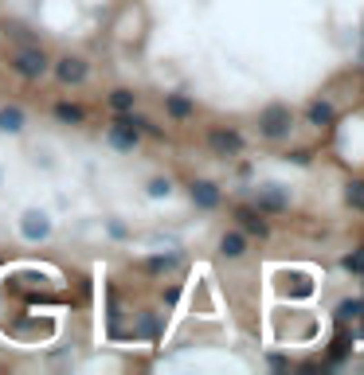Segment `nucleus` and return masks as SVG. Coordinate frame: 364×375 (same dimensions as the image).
I'll return each mask as SVG.
<instances>
[{
    "label": "nucleus",
    "instance_id": "1",
    "mask_svg": "<svg viewBox=\"0 0 364 375\" xmlns=\"http://www.w3.org/2000/svg\"><path fill=\"white\" fill-rule=\"evenodd\" d=\"M290 125H294V114H290V106H267L263 114H259V133L263 137H286L290 133Z\"/></svg>",
    "mask_w": 364,
    "mask_h": 375
},
{
    "label": "nucleus",
    "instance_id": "2",
    "mask_svg": "<svg viewBox=\"0 0 364 375\" xmlns=\"http://www.w3.org/2000/svg\"><path fill=\"white\" fill-rule=\"evenodd\" d=\"M12 71L20 74V78H43V74H48V55L39 47H28L12 59Z\"/></svg>",
    "mask_w": 364,
    "mask_h": 375
},
{
    "label": "nucleus",
    "instance_id": "3",
    "mask_svg": "<svg viewBox=\"0 0 364 375\" xmlns=\"http://www.w3.org/2000/svg\"><path fill=\"white\" fill-rule=\"evenodd\" d=\"M208 145H212L216 157H235L243 149V137L235 133V129H212V133H208Z\"/></svg>",
    "mask_w": 364,
    "mask_h": 375
},
{
    "label": "nucleus",
    "instance_id": "4",
    "mask_svg": "<svg viewBox=\"0 0 364 375\" xmlns=\"http://www.w3.org/2000/svg\"><path fill=\"white\" fill-rule=\"evenodd\" d=\"M110 145L114 149H134L137 145V121L134 118H118L110 125Z\"/></svg>",
    "mask_w": 364,
    "mask_h": 375
},
{
    "label": "nucleus",
    "instance_id": "5",
    "mask_svg": "<svg viewBox=\"0 0 364 375\" xmlns=\"http://www.w3.org/2000/svg\"><path fill=\"white\" fill-rule=\"evenodd\" d=\"M286 204L290 200H286V192H282L279 184H263L259 188V211H282Z\"/></svg>",
    "mask_w": 364,
    "mask_h": 375
},
{
    "label": "nucleus",
    "instance_id": "6",
    "mask_svg": "<svg viewBox=\"0 0 364 375\" xmlns=\"http://www.w3.org/2000/svg\"><path fill=\"white\" fill-rule=\"evenodd\" d=\"M55 74H59V83H67V86H71V83H83V78H86V63L67 55V59L55 63Z\"/></svg>",
    "mask_w": 364,
    "mask_h": 375
},
{
    "label": "nucleus",
    "instance_id": "7",
    "mask_svg": "<svg viewBox=\"0 0 364 375\" xmlns=\"http://www.w3.org/2000/svg\"><path fill=\"white\" fill-rule=\"evenodd\" d=\"M192 204L204 207V211H212V207L219 204V188H216L212 180H196V184H192Z\"/></svg>",
    "mask_w": 364,
    "mask_h": 375
},
{
    "label": "nucleus",
    "instance_id": "8",
    "mask_svg": "<svg viewBox=\"0 0 364 375\" xmlns=\"http://www.w3.org/2000/svg\"><path fill=\"white\" fill-rule=\"evenodd\" d=\"M20 231H24L28 239H48L51 223H48V215H43V211H28L24 223H20Z\"/></svg>",
    "mask_w": 364,
    "mask_h": 375
},
{
    "label": "nucleus",
    "instance_id": "9",
    "mask_svg": "<svg viewBox=\"0 0 364 375\" xmlns=\"http://www.w3.org/2000/svg\"><path fill=\"white\" fill-rule=\"evenodd\" d=\"M239 227L247 231V235H259V239H263V235H267V223H263V215H259V211H251V207H239Z\"/></svg>",
    "mask_w": 364,
    "mask_h": 375
},
{
    "label": "nucleus",
    "instance_id": "10",
    "mask_svg": "<svg viewBox=\"0 0 364 375\" xmlns=\"http://www.w3.org/2000/svg\"><path fill=\"white\" fill-rule=\"evenodd\" d=\"M0 129H4V133H20V129H24V109L4 106L0 109Z\"/></svg>",
    "mask_w": 364,
    "mask_h": 375
},
{
    "label": "nucleus",
    "instance_id": "11",
    "mask_svg": "<svg viewBox=\"0 0 364 375\" xmlns=\"http://www.w3.org/2000/svg\"><path fill=\"white\" fill-rule=\"evenodd\" d=\"M243 246H247V239H243L239 231H228V235H223V242H219V250H223L228 258H239Z\"/></svg>",
    "mask_w": 364,
    "mask_h": 375
},
{
    "label": "nucleus",
    "instance_id": "12",
    "mask_svg": "<svg viewBox=\"0 0 364 375\" xmlns=\"http://www.w3.org/2000/svg\"><path fill=\"white\" fill-rule=\"evenodd\" d=\"M333 118H337V114H333L329 102H314V106H310V121H314V125H333Z\"/></svg>",
    "mask_w": 364,
    "mask_h": 375
},
{
    "label": "nucleus",
    "instance_id": "13",
    "mask_svg": "<svg viewBox=\"0 0 364 375\" xmlns=\"http://www.w3.org/2000/svg\"><path fill=\"white\" fill-rule=\"evenodd\" d=\"M134 102H137V94H134V90H114V94H110V106L118 109V114L134 109Z\"/></svg>",
    "mask_w": 364,
    "mask_h": 375
},
{
    "label": "nucleus",
    "instance_id": "14",
    "mask_svg": "<svg viewBox=\"0 0 364 375\" xmlns=\"http://www.w3.org/2000/svg\"><path fill=\"white\" fill-rule=\"evenodd\" d=\"M165 106H169L172 118H188V114H192V102H188L184 94H169V102H165Z\"/></svg>",
    "mask_w": 364,
    "mask_h": 375
},
{
    "label": "nucleus",
    "instance_id": "15",
    "mask_svg": "<svg viewBox=\"0 0 364 375\" xmlns=\"http://www.w3.org/2000/svg\"><path fill=\"white\" fill-rule=\"evenodd\" d=\"M345 200H349V207L364 211V180H352V184H349V192H345Z\"/></svg>",
    "mask_w": 364,
    "mask_h": 375
},
{
    "label": "nucleus",
    "instance_id": "16",
    "mask_svg": "<svg viewBox=\"0 0 364 375\" xmlns=\"http://www.w3.org/2000/svg\"><path fill=\"white\" fill-rule=\"evenodd\" d=\"M337 317H341V321H349V317H364V301H341Z\"/></svg>",
    "mask_w": 364,
    "mask_h": 375
},
{
    "label": "nucleus",
    "instance_id": "17",
    "mask_svg": "<svg viewBox=\"0 0 364 375\" xmlns=\"http://www.w3.org/2000/svg\"><path fill=\"white\" fill-rule=\"evenodd\" d=\"M55 114H59L63 121H83V109L71 106V102H59V106H55Z\"/></svg>",
    "mask_w": 364,
    "mask_h": 375
},
{
    "label": "nucleus",
    "instance_id": "18",
    "mask_svg": "<svg viewBox=\"0 0 364 375\" xmlns=\"http://www.w3.org/2000/svg\"><path fill=\"white\" fill-rule=\"evenodd\" d=\"M145 266L153 270V274H161V270H172V266H176V255H165V258H149Z\"/></svg>",
    "mask_w": 364,
    "mask_h": 375
},
{
    "label": "nucleus",
    "instance_id": "19",
    "mask_svg": "<svg viewBox=\"0 0 364 375\" xmlns=\"http://www.w3.org/2000/svg\"><path fill=\"white\" fill-rule=\"evenodd\" d=\"M345 270H349V274H364V250H356V255L345 258Z\"/></svg>",
    "mask_w": 364,
    "mask_h": 375
},
{
    "label": "nucleus",
    "instance_id": "20",
    "mask_svg": "<svg viewBox=\"0 0 364 375\" xmlns=\"http://www.w3.org/2000/svg\"><path fill=\"white\" fill-rule=\"evenodd\" d=\"M172 188H169V180H153L149 184V195H153V200H161V195H169Z\"/></svg>",
    "mask_w": 364,
    "mask_h": 375
},
{
    "label": "nucleus",
    "instance_id": "21",
    "mask_svg": "<svg viewBox=\"0 0 364 375\" xmlns=\"http://www.w3.org/2000/svg\"><path fill=\"white\" fill-rule=\"evenodd\" d=\"M345 348H349V336L341 332V336H337V344H333V360H341V356H345Z\"/></svg>",
    "mask_w": 364,
    "mask_h": 375
}]
</instances>
